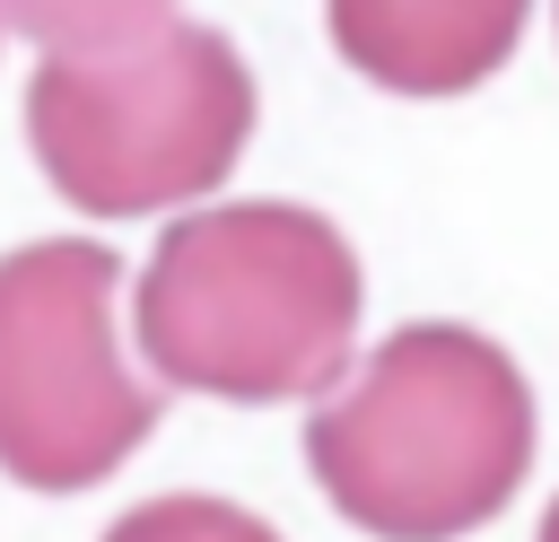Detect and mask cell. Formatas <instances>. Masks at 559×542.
<instances>
[{"label":"cell","mask_w":559,"mask_h":542,"mask_svg":"<svg viewBox=\"0 0 559 542\" xmlns=\"http://www.w3.org/2000/svg\"><path fill=\"white\" fill-rule=\"evenodd\" d=\"M533 542H559V498L542 507V533H533Z\"/></svg>","instance_id":"cell-8"},{"label":"cell","mask_w":559,"mask_h":542,"mask_svg":"<svg viewBox=\"0 0 559 542\" xmlns=\"http://www.w3.org/2000/svg\"><path fill=\"white\" fill-rule=\"evenodd\" d=\"M166 17H175V0H0V26L44 52H96V44L148 35Z\"/></svg>","instance_id":"cell-6"},{"label":"cell","mask_w":559,"mask_h":542,"mask_svg":"<svg viewBox=\"0 0 559 542\" xmlns=\"http://www.w3.org/2000/svg\"><path fill=\"white\" fill-rule=\"evenodd\" d=\"M114 280L122 262L87 236L0 262V472L26 490H96L166 411L114 341Z\"/></svg>","instance_id":"cell-4"},{"label":"cell","mask_w":559,"mask_h":542,"mask_svg":"<svg viewBox=\"0 0 559 542\" xmlns=\"http://www.w3.org/2000/svg\"><path fill=\"white\" fill-rule=\"evenodd\" d=\"M533 0H323L341 61L393 96H463L524 44Z\"/></svg>","instance_id":"cell-5"},{"label":"cell","mask_w":559,"mask_h":542,"mask_svg":"<svg viewBox=\"0 0 559 542\" xmlns=\"http://www.w3.org/2000/svg\"><path fill=\"white\" fill-rule=\"evenodd\" d=\"M105 542H280V533H271L253 507H236V498L175 490V498H140L131 516H114Z\"/></svg>","instance_id":"cell-7"},{"label":"cell","mask_w":559,"mask_h":542,"mask_svg":"<svg viewBox=\"0 0 559 542\" xmlns=\"http://www.w3.org/2000/svg\"><path fill=\"white\" fill-rule=\"evenodd\" d=\"M26 140L52 192L87 219L175 210L236 175L253 140V70L192 17L96 52H44L26 79Z\"/></svg>","instance_id":"cell-3"},{"label":"cell","mask_w":559,"mask_h":542,"mask_svg":"<svg viewBox=\"0 0 559 542\" xmlns=\"http://www.w3.org/2000/svg\"><path fill=\"white\" fill-rule=\"evenodd\" d=\"M306 463L358 533L463 542L533 472V385L472 323H402L323 393Z\"/></svg>","instance_id":"cell-1"},{"label":"cell","mask_w":559,"mask_h":542,"mask_svg":"<svg viewBox=\"0 0 559 542\" xmlns=\"http://www.w3.org/2000/svg\"><path fill=\"white\" fill-rule=\"evenodd\" d=\"M358 254L306 201H210L140 262V350L210 402H297L349 367Z\"/></svg>","instance_id":"cell-2"}]
</instances>
